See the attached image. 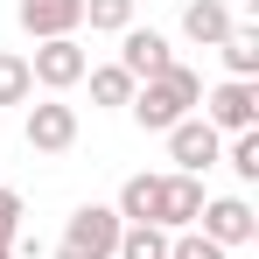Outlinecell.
I'll return each instance as SVG.
<instances>
[{
  "mask_svg": "<svg viewBox=\"0 0 259 259\" xmlns=\"http://www.w3.org/2000/svg\"><path fill=\"white\" fill-rule=\"evenodd\" d=\"M203 105V77L189 70V63H168L161 77H147V84H133V126L140 133H168V126H182L189 112Z\"/></svg>",
  "mask_w": 259,
  "mask_h": 259,
  "instance_id": "1",
  "label": "cell"
},
{
  "mask_svg": "<svg viewBox=\"0 0 259 259\" xmlns=\"http://www.w3.org/2000/svg\"><path fill=\"white\" fill-rule=\"evenodd\" d=\"M119 210L112 203H77L70 224H63V238H56V259H112L119 252Z\"/></svg>",
  "mask_w": 259,
  "mask_h": 259,
  "instance_id": "2",
  "label": "cell"
},
{
  "mask_svg": "<svg viewBox=\"0 0 259 259\" xmlns=\"http://www.w3.org/2000/svg\"><path fill=\"white\" fill-rule=\"evenodd\" d=\"M84 70H91V56L77 35H56V42H35V56H28V77L56 98V91H70V84H84Z\"/></svg>",
  "mask_w": 259,
  "mask_h": 259,
  "instance_id": "3",
  "label": "cell"
},
{
  "mask_svg": "<svg viewBox=\"0 0 259 259\" xmlns=\"http://www.w3.org/2000/svg\"><path fill=\"white\" fill-rule=\"evenodd\" d=\"M168 161H175V175H203V168H217V161H224V133H217L203 112H189L182 126H168Z\"/></svg>",
  "mask_w": 259,
  "mask_h": 259,
  "instance_id": "4",
  "label": "cell"
},
{
  "mask_svg": "<svg viewBox=\"0 0 259 259\" xmlns=\"http://www.w3.org/2000/svg\"><path fill=\"white\" fill-rule=\"evenodd\" d=\"M196 112H203L217 133H252V126H259V84L224 77L217 91H203V105H196Z\"/></svg>",
  "mask_w": 259,
  "mask_h": 259,
  "instance_id": "5",
  "label": "cell"
},
{
  "mask_svg": "<svg viewBox=\"0 0 259 259\" xmlns=\"http://www.w3.org/2000/svg\"><path fill=\"white\" fill-rule=\"evenodd\" d=\"M196 231L210 238V245H252L259 238V217H252V203L245 196H203V217H196Z\"/></svg>",
  "mask_w": 259,
  "mask_h": 259,
  "instance_id": "6",
  "label": "cell"
},
{
  "mask_svg": "<svg viewBox=\"0 0 259 259\" xmlns=\"http://www.w3.org/2000/svg\"><path fill=\"white\" fill-rule=\"evenodd\" d=\"M21 133H28V147H35V154H70V147H77V105L42 98V105H28Z\"/></svg>",
  "mask_w": 259,
  "mask_h": 259,
  "instance_id": "7",
  "label": "cell"
},
{
  "mask_svg": "<svg viewBox=\"0 0 259 259\" xmlns=\"http://www.w3.org/2000/svg\"><path fill=\"white\" fill-rule=\"evenodd\" d=\"M196 217H203V175H161L154 224L161 231H196Z\"/></svg>",
  "mask_w": 259,
  "mask_h": 259,
  "instance_id": "8",
  "label": "cell"
},
{
  "mask_svg": "<svg viewBox=\"0 0 259 259\" xmlns=\"http://www.w3.org/2000/svg\"><path fill=\"white\" fill-rule=\"evenodd\" d=\"M168 63H175L168 35H154V28H126V35H119V70H126L133 84H147V77H161Z\"/></svg>",
  "mask_w": 259,
  "mask_h": 259,
  "instance_id": "9",
  "label": "cell"
},
{
  "mask_svg": "<svg viewBox=\"0 0 259 259\" xmlns=\"http://www.w3.org/2000/svg\"><path fill=\"white\" fill-rule=\"evenodd\" d=\"M14 14H21V28L35 42H56V35H77L84 28V0H21Z\"/></svg>",
  "mask_w": 259,
  "mask_h": 259,
  "instance_id": "10",
  "label": "cell"
},
{
  "mask_svg": "<svg viewBox=\"0 0 259 259\" xmlns=\"http://www.w3.org/2000/svg\"><path fill=\"white\" fill-rule=\"evenodd\" d=\"M231 28H238V21H231V7H224V0H189V7H182V35H189L196 49H217Z\"/></svg>",
  "mask_w": 259,
  "mask_h": 259,
  "instance_id": "11",
  "label": "cell"
},
{
  "mask_svg": "<svg viewBox=\"0 0 259 259\" xmlns=\"http://www.w3.org/2000/svg\"><path fill=\"white\" fill-rule=\"evenodd\" d=\"M154 203H161V175H126L119 182V224H154Z\"/></svg>",
  "mask_w": 259,
  "mask_h": 259,
  "instance_id": "12",
  "label": "cell"
},
{
  "mask_svg": "<svg viewBox=\"0 0 259 259\" xmlns=\"http://www.w3.org/2000/svg\"><path fill=\"white\" fill-rule=\"evenodd\" d=\"M217 56H224V70H231V77L259 84V28H231V35L217 42Z\"/></svg>",
  "mask_w": 259,
  "mask_h": 259,
  "instance_id": "13",
  "label": "cell"
},
{
  "mask_svg": "<svg viewBox=\"0 0 259 259\" xmlns=\"http://www.w3.org/2000/svg\"><path fill=\"white\" fill-rule=\"evenodd\" d=\"M91 77V105H105V112H126L133 105V77L119 70V63H98V70H84Z\"/></svg>",
  "mask_w": 259,
  "mask_h": 259,
  "instance_id": "14",
  "label": "cell"
},
{
  "mask_svg": "<svg viewBox=\"0 0 259 259\" xmlns=\"http://www.w3.org/2000/svg\"><path fill=\"white\" fill-rule=\"evenodd\" d=\"M112 259H168V231H161V224H126Z\"/></svg>",
  "mask_w": 259,
  "mask_h": 259,
  "instance_id": "15",
  "label": "cell"
},
{
  "mask_svg": "<svg viewBox=\"0 0 259 259\" xmlns=\"http://www.w3.org/2000/svg\"><path fill=\"white\" fill-rule=\"evenodd\" d=\"M35 98V77H28V56L0 49V105H28Z\"/></svg>",
  "mask_w": 259,
  "mask_h": 259,
  "instance_id": "16",
  "label": "cell"
},
{
  "mask_svg": "<svg viewBox=\"0 0 259 259\" xmlns=\"http://www.w3.org/2000/svg\"><path fill=\"white\" fill-rule=\"evenodd\" d=\"M84 21H91V35H126L133 0H84Z\"/></svg>",
  "mask_w": 259,
  "mask_h": 259,
  "instance_id": "17",
  "label": "cell"
},
{
  "mask_svg": "<svg viewBox=\"0 0 259 259\" xmlns=\"http://www.w3.org/2000/svg\"><path fill=\"white\" fill-rule=\"evenodd\" d=\"M224 161H231L238 182H259V126L252 133H231V154H224Z\"/></svg>",
  "mask_w": 259,
  "mask_h": 259,
  "instance_id": "18",
  "label": "cell"
},
{
  "mask_svg": "<svg viewBox=\"0 0 259 259\" xmlns=\"http://www.w3.org/2000/svg\"><path fill=\"white\" fill-rule=\"evenodd\" d=\"M14 245H21V189L0 182V252H14Z\"/></svg>",
  "mask_w": 259,
  "mask_h": 259,
  "instance_id": "19",
  "label": "cell"
},
{
  "mask_svg": "<svg viewBox=\"0 0 259 259\" xmlns=\"http://www.w3.org/2000/svg\"><path fill=\"white\" fill-rule=\"evenodd\" d=\"M168 259H231V252L210 245L203 231H175V238H168Z\"/></svg>",
  "mask_w": 259,
  "mask_h": 259,
  "instance_id": "20",
  "label": "cell"
},
{
  "mask_svg": "<svg viewBox=\"0 0 259 259\" xmlns=\"http://www.w3.org/2000/svg\"><path fill=\"white\" fill-rule=\"evenodd\" d=\"M0 259H14V252H0Z\"/></svg>",
  "mask_w": 259,
  "mask_h": 259,
  "instance_id": "21",
  "label": "cell"
}]
</instances>
